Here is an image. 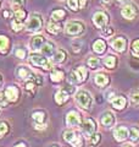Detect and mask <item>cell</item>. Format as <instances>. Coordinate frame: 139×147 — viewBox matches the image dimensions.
<instances>
[{"mask_svg": "<svg viewBox=\"0 0 139 147\" xmlns=\"http://www.w3.org/2000/svg\"><path fill=\"white\" fill-rule=\"evenodd\" d=\"M26 90L27 91H29V92H32V93H34V90H35V84L33 81H28L26 84Z\"/></svg>", "mask_w": 139, "mask_h": 147, "instance_id": "42", "label": "cell"}, {"mask_svg": "<svg viewBox=\"0 0 139 147\" xmlns=\"http://www.w3.org/2000/svg\"><path fill=\"white\" fill-rule=\"evenodd\" d=\"M9 132V125L5 121H0V139Z\"/></svg>", "mask_w": 139, "mask_h": 147, "instance_id": "34", "label": "cell"}, {"mask_svg": "<svg viewBox=\"0 0 139 147\" xmlns=\"http://www.w3.org/2000/svg\"><path fill=\"white\" fill-rule=\"evenodd\" d=\"M26 17H27V13H26V11H23V10H16L15 11V18L13 20H16V21H18V22H22L23 24V21L26 20Z\"/></svg>", "mask_w": 139, "mask_h": 147, "instance_id": "31", "label": "cell"}, {"mask_svg": "<svg viewBox=\"0 0 139 147\" xmlns=\"http://www.w3.org/2000/svg\"><path fill=\"white\" fill-rule=\"evenodd\" d=\"M65 59H66V52H65L63 49H59V50L55 52V54H54V63L60 64V63L65 61Z\"/></svg>", "mask_w": 139, "mask_h": 147, "instance_id": "27", "label": "cell"}, {"mask_svg": "<svg viewBox=\"0 0 139 147\" xmlns=\"http://www.w3.org/2000/svg\"><path fill=\"white\" fill-rule=\"evenodd\" d=\"M106 98H108L110 102L114 98H116V94H115V92L114 91H110V92H108V96H106Z\"/></svg>", "mask_w": 139, "mask_h": 147, "instance_id": "44", "label": "cell"}, {"mask_svg": "<svg viewBox=\"0 0 139 147\" xmlns=\"http://www.w3.org/2000/svg\"><path fill=\"white\" fill-rule=\"evenodd\" d=\"M82 42L81 40H77V42H73V44H72V49L75 50L76 53H80L81 52V49H82Z\"/></svg>", "mask_w": 139, "mask_h": 147, "instance_id": "40", "label": "cell"}, {"mask_svg": "<svg viewBox=\"0 0 139 147\" xmlns=\"http://www.w3.org/2000/svg\"><path fill=\"white\" fill-rule=\"evenodd\" d=\"M13 147H26V144H23V142H20V144H17L15 145Z\"/></svg>", "mask_w": 139, "mask_h": 147, "instance_id": "46", "label": "cell"}, {"mask_svg": "<svg viewBox=\"0 0 139 147\" xmlns=\"http://www.w3.org/2000/svg\"><path fill=\"white\" fill-rule=\"evenodd\" d=\"M116 64H117V59L114 55H108V57H105L104 59V65L108 67V69H114L116 67Z\"/></svg>", "mask_w": 139, "mask_h": 147, "instance_id": "26", "label": "cell"}, {"mask_svg": "<svg viewBox=\"0 0 139 147\" xmlns=\"http://www.w3.org/2000/svg\"><path fill=\"white\" fill-rule=\"evenodd\" d=\"M11 4H12V7L15 10H20V9L26 4V0H11Z\"/></svg>", "mask_w": 139, "mask_h": 147, "instance_id": "36", "label": "cell"}, {"mask_svg": "<svg viewBox=\"0 0 139 147\" xmlns=\"http://www.w3.org/2000/svg\"><path fill=\"white\" fill-rule=\"evenodd\" d=\"M88 79V71L84 66H80L76 70H72L68 74V82L71 85H81Z\"/></svg>", "mask_w": 139, "mask_h": 147, "instance_id": "1", "label": "cell"}, {"mask_svg": "<svg viewBox=\"0 0 139 147\" xmlns=\"http://www.w3.org/2000/svg\"><path fill=\"white\" fill-rule=\"evenodd\" d=\"M121 13L124 18H127V20H133V18L138 15V7H137L136 4L129 3L122 7Z\"/></svg>", "mask_w": 139, "mask_h": 147, "instance_id": "9", "label": "cell"}, {"mask_svg": "<svg viewBox=\"0 0 139 147\" xmlns=\"http://www.w3.org/2000/svg\"><path fill=\"white\" fill-rule=\"evenodd\" d=\"M4 93H5V97L9 102H16L20 97V90L16 86H7Z\"/></svg>", "mask_w": 139, "mask_h": 147, "instance_id": "11", "label": "cell"}, {"mask_svg": "<svg viewBox=\"0 0 139 147\" xmlns=\"http://www.w3.org/2000/svg\"><path fill=\"white\" fill-rule=\"evenodd\" d=\"M45 113L41 112V110H38V112H33L32 114V118L33 120H35L37 124H44V120H45Z\"/></svg>", "mask_w": 139, "mask_h": 147, "instance_id": "28", "label": "cell"}, {"mask_svg": "<svg viewBox=\"0 0 139 147\" xmlns=\"http://www.w3.org/2000/svg\"><path fill=\"white\" fill-rule=\"evenodd\" d=\"M76 100H77V104L83 109L88 110V109L92 108L93 98H92V96L88 91H84V90L78 91L77 94H76Z\"/></svg>", "mask_w": 139, "mask_h": 147, "instance_id": "2", "label": "cell"}, {"mask_svg": "<svg viewBox=\"0 0 139 147\" xmlns=\"http://www.w3.org/2000/svg\"><path fill=\"white\" fill-rule=\"evenodd\" d=\"M70 97V93L66 91V90H60L56 92V94H55V102H56L57 104H63L66 100L68 99Z\"/></svg>", "mask_w": 139, "mask_h": 147, "instance_id": "20", "label": "cell"}, {"mask_svg": "<svg viewBox=\"0 0 139 147\" xmlns=\"http://www.w3.org/2000/svg\"><path fill=\"white\" fill-rule=\"evenodd\" d=\"M29 61H31V64H33V65L43 67V69H50L51 67V64L49 63L48 58H46L45 55H41V54L32 53L29 55Z\"/></svg>", "mask_w": 139, "mask_h": 147, "instance_id": "4", "label": "cell"}, {"mask_svg": "<svg viewBox=\"0 0 139 147\" xmlns=\"http://www.w3.org/2000/svg\"><path fill=\"white\" fill-rule=\"evenodd\" d=\"M15 55H16L17 58H20V59H25V58H26V55H27V50H26V48H22V47L16 48V50H15Z\"/></svg>", "mask_w": 139, "mask_h": 147, "instance_id": "35", "label": "cell"}, {"mask_svg": "<svg viewBox=\"0 0 139 147\" xmlns=\"http://www.w3.org/2000/svg\"><path fill=\"white\" fill-rule=\"evenodd\" d=\"M81 126H82L83 134H84L86 136H92L93 134H95L96 124H95V120H93L92 118L84 119L83 123H81Z\"/></svg>", "mask_w": 139, "mask_h": 147, "instance_id": "8", "label": "cell"}, {"mask_svg": "<svg viewBox=\"0 0 139 147\" xmlns=\"http://www.w3.org/2000/svg\"><path fill=\"white\" fill-rule=\"evenodd\" d=\"M11 27H12V30L15 32H20L23 28V24H22V22H18L16 20H13L12 24H11Z\"/></svg>", "mask_w": 139, "mask_h": 147, "instance_id": "38", "label": "cell"}, {"mask_svg": "<svg viewBox=\"0 0 139 147\" xmlns=\"http://www.w3.org/2000/svg\"><path fill=\"white\" fill-rule=\"evenodd\" d=\"M65 32L68 36H80L84 32V25L81 21H70L65 27Z\"/></svg>", "mask_w": 139, "mask_h": 147, "instance_id": "3", "label": "cell"}, {"mask_svg": "<svg viewBox=\"0 0 139 147\" xmlns=\"http://www.w3.org/2000/svg\"><path fill=\"white\" fill-rule=\"evenodd\" d=\"M50 17H51V21H55V22L61 21L66 17V11H65L63 9H55L51 12V16Z\"/></svg>", "mask_w": 139, "mask_h": 147, "instance_id": "23", "label": "cell"}, {"mask_svg": "<svg viewBox=\"0 0 139 147\" xmlns=\"http://www.w3.org/2000/svg\"><path fill=\"white\" fill-rule=\"evenodd\" d=\"M3 16H4V18H10V16H11V12L9 11V10H5L3 12Z\"/></svg>", "mask_w": 139, "mask_h": 147, "instance_id": "45", "label": "cell"}, {"mask_svg": "<svg viewBox=\"0 0 139 147\" xmlns=\"http://www.w3.org/2000/svg\"><path fill=\"white\" fill-rule=\"evenodd\" d=\"M87 64H88V66H89L90 69H93V70H94V69H98V67H99V65H100V61H99V59H98V58L92 57V58L88 59Z\"/></svg>", "mask_w": 139, "mask_h": 147, "instance_id": "32", "label": "cell"}, {"mask_svg": "<svg viewBox=\"0 0 139 147\" xmlns=\"http://www.w3.org/2000/svg\"><path fill=\"white\" fill-rule=\"evenodd\" d=\"M17 75L20 79L22 80H31V79H34L35 75L33 72H32L28 67H26V66H20L17 69Z\"/></svg>", "mask_w": 139, "mask_h": 147, "instance_id": "15", "label": "cell"}, {"mask_svg": "<svg viewBox=\"0 0 139 147\" xmlns=\"http://www.w3.org/2000/svg\"><path fill=\"white\" fill-rule=\"evenodd\" d=\"M132 54H134L136 57H139V39H136L131 45Z\"/></svg>", "mask_w": 139, "mask_h": 147, "instance_id": "37", "label": "cell"}, {"mask_svg": "<svg viewBox=\"0 0 139 147\" xmlns=\"http://www.w3.org/2000/svg\"><path fill=\"white\" fill-rule=\"evenodd\" d=\"M100 139H101V136H100V134H93L92 136H90V145L92 146H95V145H98L99 144V141H100Z\"/></svg>", "mask_w": 139, "mask_h": 147, "instance_id": "39", "label": "cell"}, {"mask_svg": "<svg viewBox=\"0 0 139 147\" xmlns=\"http://www.w3.org/2000/svg\"><path fill=\"white\" fill-rule=\"evenodd\" d=\"M123 147H133V146H132V145H124Z\"/></svg>", "mask_w": 139, "mask_h": 147, "instance_id": "50", "label": "cell"}, {"mask_svg": "<svg viewBox=\"0 0 139 147\" xmlns=\"http://www.w3.org/2000/svg\"><path fill=\"white\" fill-rule=\"evenodd\" d=\"M9 100L5 97V93L4 92H0V107H6Z\"/></svg>", "mask_w": 139, "mask_h": 147, "instance_id": "41", "label": "cell"}, {"mask_svg": "<svg viewBox=\"0 0 139 147\" xmlns=\"http://www.w3.org/2000/svg\"><path fill=\"white\" fill-rule=\"evenodd\" d=\"M40 50L43 54H45V57H53L55 52V47L51 42H45L43 44V47L40 48Z\"/></svg>", "mask_w": 139, "mask_h": 147, "instance_id": "22", "label": "cell"}, {"mask_svg": "<svg viewBox=\"0 0 139 147\" xmlns=\"http://www.w3.org/2000/svg\"><path fill=\"white\" fill-rule=\"evenodd\" d=\"M129 99H131V103L133 105H139V90L133 91L131 94H129Z\"/></svg>", "mask_w": 139, "mask_h": 147, "instance_id": "33", "label": "cell"}, {"mask_svg": "<svg viewBox=\"0 0 139 147\" xmlns=\"http://www.w3.org/2000/svg\"><path fill=\"white\" fill-rule=\"evenodd\" d=\"M63 72L61 70H54L51 74H50V79H51L53 82H61L63 80Z\"/></svg>", "mask_w": 139, "mask_h": 147, "instance_id": "29", "label": "cell"}, {"mask_svg": "<svg viewBox=\"0 0 139 147\" xmlns=\"http://www.w3.org/2000/svg\"><path fill=\"white\" fill-rule=\"evenodd\" d=\"M87 4V0H67V6L72 11H78L80 9H83Z\"/></svg>", "mask_w": 139, "mask_h": 147, "instance_id": "19", "label": "cell"}, {"mask_svg": "<svg viewBox=\"0 0 139 147\" xmlns=\"http://www.w3.org/2000/svg\"><path fill=\"white\" fill-rule=\"evenodd\" d=\"M93 22L98 28H105L109 24V16L104 11H98L93 16Z\"/></svg>", "mask_w": 139, "mask_h": 147, "instance_id": "7", "label": "cell"}, {"mask_svg": "<svg viewBox=\"0 0 139 147\" xmlns=\"http://www.w3.org/2000/svg\"><path fill=\"white\" fill-rule=\"evenodd\" d=\"M1 84H3V77H1V75H0V86H1Z\"/></svg>", "mask_w": 139, "mask_h": 147, "instance_id": "49", "label": "cell"}, {"mask_svg": "<svg viewBox=\"0 0 139 147\" xmlns=\"http://www.w3.org/2000/svg\"><path fill=\"white\" fill-rule=\"evenodd\" d=\"M115 115L111 112H105L103 115H101L100 118V123H101V125L105 126V127H110V126H112L114 124H115Z\"/></svg>", "mask_w": 139, "mask_h": 147, "instance_id": "13", "label": "cell"}, {"mask_svg": "<svg viewBox=\"0 0 139 147\" xmlns=\"http://www.w3.org/2000/svg\"><path fill=\"white\" fill-rule=\"evenodd\" d=\"M129 139L132 142H136L139 140V127L138 126H133L129 131Z\"/></svg>", "mask_w": 139, "mask_h": 147, "instance_id": "30", "label": "cell"}, {"mask_svg": "<svg viewBox=\"0 0 139 147\" xmlns=\"http://www.w3.org/2000/svg\"><path fill=\"white\" fill-rule=\"evenodd\" d=\"M128 136H129V131L126 126H118L114 131V137L116 139V141H124Z\"/></svg>", "mask_w": 139, "mask_h": 147, "instance_id": "14", "label": "cell"}, {"mask_svg": "<svg viewBox=\"0 0 139 147\" xmlns=\"http://www.w3.org/2000/svg\"><path fill=\"white\" fill-rule=\"evenodd\" d=\"M45 43V38L43 36L40 34H35L32 37L31 39V48L33 50H37V49H40L41 47H43V44Z\"/></svg>", "mask_w": 139, "mask_h": 147, "instance_id": "16", "label": "cell"}, {"mask_svg": "<svg viewBox=\"0 0 139 147\" xmlns=\"http://www.w3.org/2000/svg\"><path fill=\"white\" fill-rule=\"evenodd\" d=\"M51 147H59V146H57V145H54V146H51Z\"/></svg>", "mask_w": 139, "mask_h": 147, "instance_id": "51", "label": "cell"}, {"mask_svg": "<svg viewBox=\"0 0 139 147\" xmlns=\"http://www.w3.org/2000/svg\"><path fill=\"white\" fill-rule=\"evenodd\" d=\"M41 26H43V20L39 13H33L31 16L28 24H27V30L29 32H38L40 31Z\"/></svg>", "mask_w": 139, "mask_h": 147, "instance_id": "6", "label": "cell"}, {"mask_svg": "<svg viewBox=\"0 0 139 147\" xmlns=\"http://www.w3.org/2000/svg\"><path fill=\"white\" fill-rule=\"evenodd\" d=\"M111 34H114V30L111 28V27L106 26L105 28H103V36H105V37H110Z\"/></svg>", "mask_w": 139, "mask_h": 147, "instance_id": "43", "label": "cell"}, {"mask_svg": "<svg viewBox=\"0 0 139 147\" xmlns=\"http://www.w3.org/2000/svg\"><path fill=\"white\" fill-rule=\"evenodd\" d=\"M95 84L100 86V87H105V86H108L109 85V82H110V77L108 74H105V72H99V74H96L95 75Z\"/></svg>", "mask_w": 139, "mask_h": 147, "instance_id": "17", "label": "cell"}, {"mask_svg": "<svg viewBox=\"0 0 139 147\" xmlns=\"http://www.w3.org/2000/svg\"><path fill=\"white\" fill-rule=\"evenodd\" d=\"M66 123L67 125L70 126H77V125H81V115L78 112H70L67 115H66Z\"/></svg>", "mask_w": 139, "mask_h": 147, "instance_id": "12", "label": "cell"}, {"mask_svg": "<svg viewBox=\"0 0 139 147\" xmlns=\"http://www.w3.org/2000/svg\"><path fill=\"white\" fill-rule=\"evenodd\" d=\"M9 47H10V40L5 36H0V53H7Z\"/></svg>", "mask_w": 139, "mask_h": 147, "instance_id": "25", "label": "cell"}, {"mask_svg": "<svg viewBox=\"0 0 139 147\" xmlns=\"http://www.w3.org/2000/svg\"><path fill=\"white\" fill-rule=\"evenodd\" d=\"M63 139L65 141H67L70 145L75 146V147H81L83 145V137L81 134H78L76 131H65L63 132Z\"/></svg>", "mask_w": 139, "mask_h": 147, "instance_id": "5", "label": "cell"}, {"mask_svg": "<svg viewBox=\"0 0 139 147\" xmlns=\"http://www.w3.org/2000/svg\"><path fill=\"white\" fill-rule=\"evenodd\" d=\"M62 30H63L62 25L59 24V22H55V21H50L49 24L46 25V31L51 34H59Z\"/></svg>", "mask_w": 139, "mask_h": 147, "instance_id": "18", "label": "cell"}, {"mask_svg": "<svg viewBox=\"0 0 139 147\" xmlns=\"http://www.w3.org/2000/svg\"><path fill=\"white\" fill-rule=\"evenodd\" d=\"M111 0H101V4H110Z\"/></svg>", "mask_w": 139, "mask_h": 147, "instance_id": "47", "label": "cell"}, {"mask_svg": "<svg viewBox=\"0 0 139 147\" xmlns=\"http://www.w3.org/2000/svg\"><path fill=\"white\" fill-rule=\"evenodd\" d=\"M111 104H112V107L115 109L121 110V109H123L124 107H126V98L122 97V96L116 97V98H114L112 100H111Z\"/></svg>", "mask_w": 139, "mask_h": 147, "instance_id": "24", "label": "cell"}, {"mask_svg": "<svg viewBox=\"0 0 139 147\" xmlns=\"http://www.w3.org/2000/svg\"><path fill=\"white\" fill-rule=\"evenodd\" d=\"M93 50L98 54H103L106 50V43L104 42V39H96L93 43Z\"/></svg>", "mask_w": 139, "mask_h": 147, "instance_id": "21", "label": "cell"}, {"mask_svg": "<svg viewBox=\"0 0 139 147\" xmlns=\"http://www.w3.org/2000/svg\"><path fill=\"white\" fill-rule=\"evenodd\" d=\"M117 1H118V3H121V4H124V3H127L128 0H117Z\"/></svg>", "mask_w": 139, "mask_h": 147, "instance_id": "48", "label": "cell"}, {"mask_svg": "<svg viewBox=\"0 0 139 147\" xmlns=\"http://www.w3.org/2000/svg\"><path fill=\"white\" fill-rule=\"evenodd\" d=\"M111 47H112L116 52L123 53L127 48V38L126 37H116L111 42Z\"/></svg>", "mask_w": 139, "mask_h": 147, "instance_id": "10", "label": "cell"}]
</instances>
